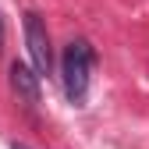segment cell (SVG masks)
I'll return each instance as SVG.
<instances>
[{
  "instance_id": "3957f363",
  "label": "cell",
  "mask_w": 149,
  "mask_h": 149,
  "mask_svg": "<svg viewBox=\"0 0 149 149\" xmlns=\"http://www.w3.org/2000/svg\"><path fill=\"white\" fill-rule=\"evenodd\" d=\"M39 78L43 74L36 68H29V64H22V61L11 64V89L25 107H39Z\"/></svg>"
},
{
  "instance_id": "7a4b0ae2",
  "label": "cell",
  "mask_w": 149,
  "mask_h": 149,
  "mask_svg": "<svg viewBox=\"0 0 149 149\" xmlns=\"http://www.w3.org/2000/svg\"><path fill=\"white\" fill-rule=\"evenodd\" d=\"M25 43H29L32 68L39 71V74H50V71H53L50 32H46V22H43V14H36V11H29V14H25Z\"/></svg>"
},
{
  "instance_id": "5b68a950",
  "label": "cell",
  "mask_w": 149,
  "mask_h": 149,
  "mask_svg": "<svg viewBox=\"0 0 149 149\" xmlns=\"http://www.w3.org/2000/svg\"><path fill=\"white\" fill-rule=\"evenodd\" d=\"M14 149H25V146H14Z\"/></svg>"
},
{
  "instance_id": "277c9868",
  "label": "cell",
  "mask_w": 149,
  "mask_h": 149,
  "mask_svg": "<svg viewBox=\"0 0 149 149\" xmlns=\"http://www.w3.org/2000/svg\"><path fill=\"white\" fill-rule=\"evenodd\" d=\"M0 50H4V18H0Z\"/></svg>"
},
{
  "instance_id": "6da1fadb",
  "label": "cell",
  "mask_w": 149,
  "mask_h": 149,
  "mask_svg": "<svg viewBox=\"0 0 149 149\" xmlns=\"http://www.w3.org/2000/svg\"><path fill=\"white\" fill-rule=\"evenodd\" d=\"M92 61L96 53L85 39H74L64 46V57H61V78H64V96L68 103L82 107L89 96V78H92Z\"/></svg>"
}]
</instances>
